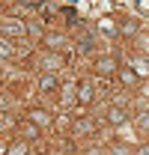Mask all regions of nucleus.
I'll use <instances>...</instances> for the list:
<instances>
[{"instance_id": "1", "label": "nucleus", "mask_w": 149, "mask_h": 155, "mask_svg": "<svg viewBox=\"0 0 149 155\" xmlns=\"http://www.w3.org/2000/svg\"><path fill=\"white\" fill-rule=\"evenodd\" d=\"M24 24L21 21H15V18H6L3 24H0V33H6V36H24Z\"/></svg>"}, {"instance_id": "2", "label": "nucleus", "mask_w": 149, "mask_h": 155, "mask_svg": "<svg viewBox=\"0 0 149 155\" xmlns=\"http://www.w3.org/2000/svg\"><path fill=\"white\" fill-rule=\"evenodd\" d=\"M95 69H98V75H113L116 63H113V57H98L95 60Z\"/></svg>"}, {"instance_id": "3", "label": "nucleus", "mask_w": 149, "mask_h": 155, "mask_svg": "<svg viewBox=\"0 0 149 155\" xmlns=\"http://www.w3.org/2000/svg\"><path fill=\"white\" fill-rule=\"evenodd\" d=\"M60 66H63V57H60V54H48V57L42 60V69H45L48 75H51V72H57Z\"/></svg>"}, {"instance_id": "4", "label": "nucleus", "mask_w": 149, "mask_h": 155, "mask_svg": "<svg viewBox=\"0 0 149 155\" xmlns=\"http://www.w3.org/2000/svg\"><path fill=\"white\" fill-rule=\"evenodd\" d=\"M45 45H51V48H63V45H66V36H63V33H48V36H45Z\"/></svg>"}, {"instance_id": "5", "label": "nucleus", "mask_w": 149, "mask_h": 155, "mask_svg": "<svg viewBox=\"0 0 149 155\" xmlns=\"http://www.w3.org/2000/svg\"><path fill=\"white\" fill-rule=\"evenodd\" d=\"M131 69H134L137 75H149V63H143L140 57H131Z\"/></svg>"}, {"instance_id": "6", "label": "nucleus", "mask_w": 149, "mask_h": 155, "mask_svg": "<svg viewBox=\"0 0 149 155\" xmlns=\"http://www.w3.org/2000/svg\"><path fill=\"white\" fill-rule=\"evenodd\" d=\"M12 54H15V48H12L6 39H0V60H9Z\"/></svg>"}, {"instance_id": "7", "label": "nucleus", "mask_w": 149, "mask_h": 155, "mask_svg": "<svg viewBox=\"0 0 149 155\" xmlns=\"http://www.w3.org/2000/svg\"><path fill=\"white\" fill-rule=\"evenodd\" d=\"M54 81H57L54 75H42V81H39V90H42V93H48V90H54Z\"/></svg>"}, {"instance_id": "8", "label": "nucleus", "mask_w": 149, "mask_h": 155, "mask_svg": "<svg viewBox=\"0 0 149 155\" xmlns=\"http://www.w3.org/2000/svg\"><path fill=\"white\" fill-rule=\"evenodd\" d=\"M30 119H33L36 125H48V122H51V119H48V114H42V110H33V114H30Z\"/></svg>"}, {"instance_id": "9", "label": "nucleus", "mask_w": 149, "mask_h": 155, "mask_svg": "<svg viewBox=\"0 0 149 155\" xmlns=\"http://www.w3.org/2000/svg\"><path fill=\"white\" fill-rule=\"evenodd\" d=\"M78 98H81V101H90V98H93V90H90L87 84H84V87H78Z\"/></svg>"}, {"instance_id": "10", "label": "nucleus", "mask_w": 149, "mask_h": 155, "mask_svg": "<svg viewBox=\"0 0 149 155\" xmlns=\"http://www.w3.org/2000/svg\"><path fill=\"white\" fill-rule=\"evenodd\" d=\"M119 78H122V84H134V81H137V75H134V72H128V69H125Z\"/></svg>"}, {"instance_id": "11", "label": "nucleus", "mask_w": 149, "mask_h": 155, "mask_svg": "<svg viewBox=\"0 0 149 155\" xmlns=\"http://www.w3.org/2000/svg\"><path fill=\"white\" fill-rule=\"evenodd\" d=\"M137 128H143V131H149V114H143L140 119H137Z\"/></svg>"}, {"instance_id": "12", "label": "nucleus", "mask_w": 149, "mask_h": 155, "mask_svg": "<svg viewBox=\"0 0 149 155\" xmlns=\"http://www.w3.org/2000/svg\"><path fill=\"white\" fill-rule=\"evenodd\" d=\"M122 116H125V114H122L119 107H113V110H111V119H113V122H122Z\"/></svg>"}, {"instance_id": "13", "label": "nucleus", "mask_w": 149, "mask_h": 155, "mask_svg": "<svg viewBox=\"0 0 149 155\" xmlns=\"http://www.w3.org/2000/svg\"><path fill=\"white\" fill-rule=\"evenodd\" d=\"M9 155H24V143H15V146L9 149Z\"/></svg>"}, {"instance_id": "14", "label": "nucleus", "mask_w": 149, "mask_h": 155, "mask_svg": "<svg viewBox=\"0 0 149 155\" xmlns=\"http://www.w3.org/2000/svg\"><path fill=\"white\" fill-rule=\"evenodd\" d=\"M101 30H111V33H113L116 27H113V21H108V18H104V21H101Z\"/></svg>"}, {"instance_id": "15", "label": "nucleus", "mask_w": 149, "mask_h": 155, "mask_svg": "<svg viewBox=\"0 0 149 155\" xmlns=\"http://www.w3.org/2000/svg\"><path fill=\"white\" fill-rule=\"evenodd\" d=\"M140 155H149V146H143V149H140Z\"/></svg>"}]
</instances>
